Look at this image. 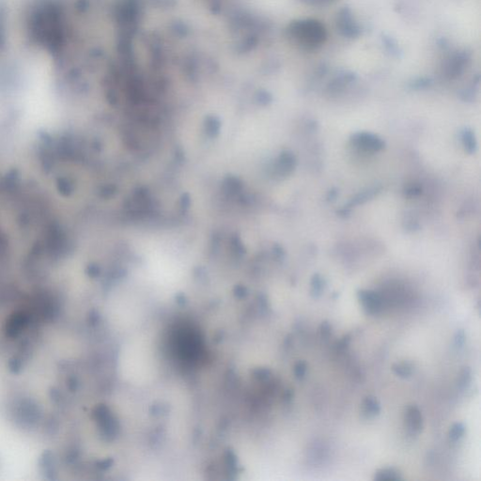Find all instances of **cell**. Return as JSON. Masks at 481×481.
I'll use <instances>...</instances> for the list:
<instances>
[{
	"mask_svg": "<svg viewBox=\"0 0 481 481\" xmlns=\"http://www.w3.org/2000/svg\"><path fill=\"white\" fill-rule=\"evenodd\" d=\"M27 322V317L23 313H16L10 319L7 324V332L9 336H16Z\"/></svg>",
	"mask_w": 481,
	"mask_h": 481,
	"instance_id": "obj_9",
	"label": "cell"
},
{
	"mask_svg": "<svg viewBox=\"0 0 481 481\" xmlns=\"http://www.w3.org/2000/svg\"><path fill=\"white\" fill-rule=\"evenodd\" d=\"M354 142L362 146L363 149L378 151L383 148V141L375 135L367 133H359L354 136Z\"/></svg>",
	"mask_w": 481,
	"mask_h": 481,
	"instance_id": "obj_6",
	"label": "cell"
},
{
	"mask_svg": "<svg viewBox=\"0 0 481 481\" xmlns=\"http://www.w3.org/2000/svg\"><path fill=\"white\" fill-rule=\"evenodd\" d=\"M357 299L367 315L376 316L382 312L383 299L374 290L359 289L357 290Z\"/></svg>",
	"mask_w": 481,
	"mask_h": 481,
	"instance_id": "obj_3",
	"label": "cell"
},
{
	"mask_svg": "<svg viewBox=\"0 0 481 481\" xmlns=\"http://www.w3.org/2000/svg\"><path fill=\"white\" fill-rule=\"evenodd\" d=\"M306 4L313 7H322V6H327L330 4H333L337 2V0H302Z\"/></svg>",
	"mask_w": 481,
	"mask_h": 481,
	"instance_id": "obj_17",
	"label": "cell"
},
{
	"mask_svg": "<svg viewBox=\"0 0 481 481\" xmlns=\"http://www.w3.org/2000/svg\"><path fill=\"white\" fill-rule=\"evenodd\" d=\"M320 334L322 338H328L332 335V326L328 321H322L320 326Z\"/></svg>",
	"mask_w": 481,
	"mask_h": 481,
	"instance_id": "obj_18",
	"label": "cell"
},
{
	"mask_svg": "<svg viewBox=\"0 0 481 481\" xmlns=\"http://www.w3.org/2000/svg\"><path fill=\"white\" fill-rule=\"evenodd\" d=\"M336 27L337 32L344 38L357 39L361 35V28L349 7H344L337 12Z\"/></svg>",
	"mask_w": 481,
	"mask_h": 481,
	"instance_id": "obj_2",
	"label": "cell"
},
{
	"mask_svg": "<svg viewBox=\"0 0 481 481\" xmlns=\"http://www.w3.org/2000/svg\"><path fill=\"white\" fill-rule=\"evenodd\" d=\"M350 340H351V338L348 337V336H345V337H343V339H342V340H340V342H339V345H338V346H339V348H341V349H342V348H345V347H347V345L349 344Z\"/></svg>",
	"mask_w": 481,
	"mask_h": 481,
	"instance_id": "obj_19",
	"label": "cell"
},
{
	"mask_svg": "<svg viewBox=\"0 0 481 481\" xmlns=\"http://www.w3.org/2000/svg\"><path fill=\"white\" fill-rule=\"evenodd\" d=\"M362 414L365 418H374L381 414L382 408L378 399L373 396H367L362 402Z\"/></svg>",
	"mask_w": 481,
	"mask_h": 481,
	"instance_id": "obj_7",
	"label": "cell"
},
{
	"mask_svg": "<svg viewBox=\"0 0 481 481\" xmlns=\"http://www.w3.org/2000/svg\"><path fill=\"white\" fill-rule=\"evenodd\" d=\"M405 424L408 433L412 436H417L422 433L423 415L416 405H409L405 411Z\"/></svg>",
	"mask_w": 481,
	"mask_h": 481,
	"instance_id": "obj_5",
	"label": "cell"
},
{
	"mask_svg": "<svg viewBox=\"0 0 481 481\" xmlns=\"http://www.w3.org/2000/svg\"><path fill=\"white\" fill-rule=\"evenodd\" d=\"M465 340H466V336H465L464 330H462V329L458 330L454 336V345L455 347L458 349L462 348L465 343Z\"/></svg>",
	"mask_w": 481,
	"mask_h": 481,
	"instance_id": "obj_16",
	"label": "cell"
},
{
	"mask_svg": "<svg viewBox=\"0 0 481 481\" xmlns=\"http://www.w3.org/2000/svg\"><path fill=\"white\" fill-rule=\"evenodd\" d=\"M289 38L300 48L314 51L321 47L327 38L325 27L315 19H299L291 22L288 27Z\"/></svg>",
	"mask_w": 481,
	"mask_h": 481,
	"instance_id": "obj_1",
	"label": "cell"
},
{
	"mask_svg": "<svg viewBox=\"0 0 481 481\" xmlns=\"http://www.w3.org/2000/svg\"><path fill=\"white\" fill-rule=\"evenodd\" d=\"M383 43H384V46L386 49V51L388 53H390L392 56L399 57L400 54L401 53L399 44L397 43V41L392 37L384 35L383 36Z\"/></svg>",
	"mask_w": 481,
	"mask_h": 481,
	"instance_id": "obj_14",
	"label": "cell"
},
{
	"mask_svg": "<svg viewBox=\"0 0 481 481\" xmlns=\"http://www.w3.org/2000/svg\"><path fill=\"white\" fill-rule=\"evenodd\" d=\"M324 280L320 276V275H314V277L311 279V289H310V294L312 297L318 298L321 295L323 289H324Z\"/></svg>",
	"mask_w": 481,
	"mask_h": 481,
	"instance_id": "obj_12",
	"label": "cell"
},
{
	"mask_svg": "<svg viewBox=\"0 0 481 481\" xmlns=\"http://www.w3.org/2000/svg\"><path fill=\"white\" fill-rule=\"evenodd\" d=\"M466 433V427L462 422H455L452 424L448 431V438L452 442H457L462 439Z\"/></svg>",
	"mask_w": 481,
	"mask_h": 481,
	"instance_id": "obj_11",
	"label": "cell"
},
{
	"mask_svg": "<svg viewBox=\"0 0 481 481\" xmlns=\"http://www.w3.org/2000/svg\"><path fill=\"white\" fill-rule=\"evenodd\" d=\"M392 371L394 372L395 375H397L401 379H407V378H410L413 374L414 367L412 366V364L409 362L395 363L392 365Z\"/></svg>",
	"mask_w": 481,
	"mask_h": 481,
	"instance_id": "obj_10",
	"label": "cell"
},
{
	"mask_svg": "<svg viewBox=\"0 0 481 481\" xmlns=\"http://www.w3.org/2000/svg\"><path fill=\"white\" fill-rule=\"evenodd\" d=\"M472 382V370L471 368L469 366H465L463 367L460 374H459V377H458V387L462 390H464L466 389Z\"/></svg>",
	"mask_w": 481,
	"mask_h": 481,
	"instance_id": "obj_13",
	"label": "cell"
},
{
	"mask_svg": "<svg viewBox=\"0 0 481 481\" xmlns=\"http://www.w3.org/2000/svg\"><path fill=\"white\" fill-rule=\"evenodd\" d=\"M402 480L401 473L396 467L380 468L373 476V481H400Z\"/></svg>",
	"mask_w": 481,
	"mask_h": 481,
	"instance_id": "obj_8",
	"label": "cell"
},
{
	"mask_svg": "<svg viewBox=\"0 0 481 481\" xmlns=\"http://www.w3.org/2000/svg\"><path fill=\"white\" fill-rule=\"evenodd\" d=\"M470 62V54L466 50L457 51L446 60L444 72L450 78L460 77Z\"/></svg>",
	"mask_w": 481,
	"mask_h": 481,
	"instance_id": "obj_4",
	"label": "cell"
},
{
	"mask_svg": "<svg viewBox=\"0 0 481 481\" xmlns=\"http://www.w3.org/2000/svg\"><path fill=\"white\" fill-rule=\"evenodd\" d=\"M308 371V364L306 361H299L294 366V375L297 380H303Z\"/></svg>",
	"mask_w": 481,
	"mask_h": 481,
	"instance_id": "obj_15",
	"label": "cell"
}]
</instances>
